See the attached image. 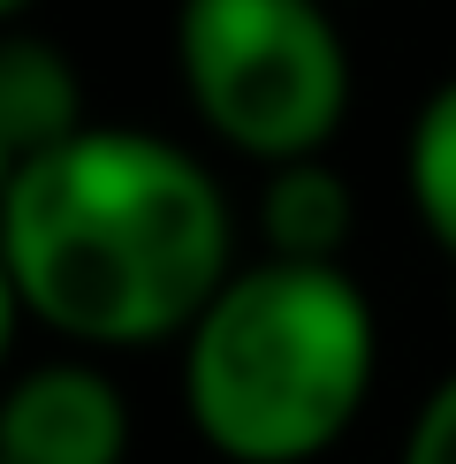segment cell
Returning a JSON list of instances; mask_svg holds the SVG:
<instances>
[{
	"instance_id": "obj_1",
	"label": "cell",
	"mask_w": 456,
	"mask_h": 464,
	"mask_svg": "<svg viewBox=\"0 0 456 464\" xmlns=\"http://www.w3.org/2000/svg\"><path fill=\"white\" fill-rule=\"evenodd\" d=\"M0 259L24 313L69 351L183 343L243 266L214 168L129 122H91L15 168L0 198Z\"/></svg>"
},
{
	"instance_id": "obj_2",
	"label": "cell",
	"mask_w": 456,
	"mask_h": 464,
	"mask_svg": "<svg viewBox=\"0 0 456 464\" xmlns=\"http://www.w3.org/2000/svg\"><path fill=\"white\" fill-rule=\"evenodd\" d=\"M380 373V320L350 266L252 259L183 335V419L221 464H319Z\"/></svg>"
},
{
	"instance_id": "obj_3",
	"label": "cell",
	"mask_w": 456,
	"mask_h": 464,
	"mask_svg": "<svg viewBox=\"0 0 456 464\" xmlns=\"http://www.w3.org/2000/svg\"><path fill=\"white\" fill-rule=\"evenodd\" d=\"M176 76L205 138L259 168L328 152L350 114V46L328 0H183Z\"/></svg>"
},
{
	"instance_id": "obj_4",
	"label": "cell",
	"mask_w": 456,
	"mask_h": 464,
	"mask_svg": "<svg viewBox=\"0 0 456 464\" xmlns=\"http://www.w3.org/2000/svg\"><path fill=\"white\" fill-rule=\"evenodd\" d=\"M0 464H129V396L91 358L0 381Z\"/></svg>"
},
{
	"instance_id": "obj_5",
	"label": "cell",
	"mask_w": 456,
	"mask_h": 464,
	"mask_svg": "<svg viewBox=\"0 0 456 464\" xmlns=\"http://www.w3.org/2000/svg\"><path fill=\"white\" fill-rule=\"evenodd\" d=\"M350 228H357V198H350V176H342L328 152L266 168V183H259V244H266V259L342 266Z\"/></svg>"
},
{
	"instance_id": "obj_6",
	"label": "cell",
	"mask_w": 456,
	"mask_h": 464,
	"mask_svg": "<svg viewBox=\"0 0 456 464\" xmlns=\"http://www.w3.org/2000/svg\"><path fill=\"white\" fill-rule=\"evenodd\" d=\"M76 130H91L76 62L46 31H0V138L15 145V160L69 145Z\"/></svg>"
},
{
	"instance_id": "obj_7",
	"label": "cell",
	"mask_w": 456,
	"mask_h": 464,
	"mask_svg": "<svg viewBox=\"0 0 456 464\" xmlns=\"http://www.w3.org/2000/svg\"><path fill=\"white\" fill-rule=\"evenodd\" d=\"M404 183H411V214L433 237V251L456 266V76L418 100L411 138H404Z\"/></svg>"
},
{
	"instance_id": "obj_8",
	"label": "cell",
	"mask_w": 456,
	"mask_h": 464,
	"mask_svg": "<svg viewBox=\"0 0 456 464\" xmlns=\"http://www.w3.org/2000/svg\"><path fill=\"white\" fill-rule=\"evenodd\" d=\"M395 464H456V373H442L426 389V403L411 411V434H404Z\"/></svg>"
},
{
	"instance_id": "obj_9",
	"label": "cell",
	"mask_w": 456,
	"mask_h": 464,
	"mask_svg": "<svg viewBox=\"0 0 456 464\" xmlns=\"http://www.w3.org/2000/svg\"><path fill=\"white\" fill-rule=\"evenodd\" d=\"M24 297H15V275H8V259H0V373H8V351H15V327H24Z\"/></svg>"
},
{
	"instance_id": "obj_10",
	"label": "cell",
	"mask_w": 456,
	"mask_h": 464,
	"mask_svg": "<svg viewBox=\"0 0 456 464\" xmlns=\"http://www.w3.org/2000/svg\"><path fill=\"white\" fill-rule=\"evenodd\" d=\"M15 168H24V160H15V145L0 138V198H8V183H15Z\"/></svg>"
},
{
	"instance_id": "obj_11",
	"label": "cell",
	"mask_w": 456,
	"mask_h": 464,
	"mask_svg": "<svg viewBox=\"0 0 456 464\" xmlns=\"http://www.w3.org/2000/svg\"><path fill=\"white\" fill-rule=\"evenodd\" d=\"M38 0H0V24H15V15H31Z\"/></svg>"
}]
</instances>
